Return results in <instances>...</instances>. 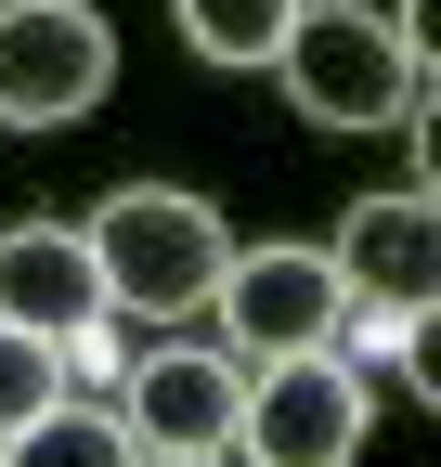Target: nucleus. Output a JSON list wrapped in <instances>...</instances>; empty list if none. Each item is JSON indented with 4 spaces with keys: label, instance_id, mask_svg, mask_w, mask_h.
Returning a JSON list of instances; mask_svg holds the SVG:
<instances>
[{
    "label": "nucleus",
    "instance_id": "1",
    "mask_svg": "<svg viewBox=\"0 0 441 467\" xmlns=\"http://www.w3.org/2000/svg\"><path fill=\"white\" fill-rule=\"evenodd\" d=\"M272 78L312 130H403L428 104V39H403V14H364V0H299Z\"/></svg>",
    "mask_w": 441,
    "mask_h": 467
},
{
    "label": "nucleus",
    "instance_id": "2",
    "mask_svg": "<svg viewBox=\"0 0 441 467\" xmlns=\"http://www.w3.org/2000/svg\"><path fill=\"white\" fill-rule=\"evenodd\" d=\"M91 273H104V312H143V325H182L208 312L220 260H234V234H220L208 195H169V182H118L91 221Z\"/></svg>",
    "mask_w": 441,
    "mask_h": 467
},
{
    "label": "nucleus",
    "instance_id": "3",
    "mask_svg": "<svg viewBox=\"0 0 441 467\" xmlns=\"http://www.w3.org/2000/svg\"><path fill=\"white\" fill-rule=\"evenodd\" d=\"M364 364L351 350H286V364H247L234 389V454L247 467H351L364 454Z\"/></svg>",
    "mask_w": 441,
    "mask_h": 467
},
{
    "label": "nucleus",
    "instance_id": "4",
    "mask_svg": "<svg viewBox=\"0 0 441 467\" xmlns=\"http://www.w3.org/2000/svg\"><path fill=\"white\" fill-rule=\"evenodd\" d=\"M118 78V26L91 0H0V130H66Z\"/></svg>",
    "mask_w": 441,
    "mask_h": 467
},
{
    "label": "nucleus",
    "instance_id": "5",
    "mask_svg": "<svg viewBox=\"0 0 441 467\" xmlns=\"http://www.w3.org/2000/svg\"><path fill=\"white\" fill-rule=\"evenodd\" d=\"M208 312L234 325V364H286V350H338L351 337V285H338L324 247H234Z\"/></svg>",
    "mask_w": 441,
    "mask_h": 467
},
{
    "label": "nucleus",
    "instance_id": "6",
    "mask_svg": "<svg viewBox=\"0 0 441 467\" xmlns=\"http://www.w3.org/2000/svg\"><path fill=\"white\" fill-rule=\"evenodd\" d=\"M338 285H351V312H428L441 299V195L403 182V195H364L338 221Z\"/></svg>",
    "mask_w": 441,
    "mask_h": 467
},
{
    "label": "nucleus",
    "instance_id": "7",
    "mask_svg": "<svg viewBox=\"0 0 441 467\" xmlns=\"http://www.w3.org/2000/svg\"><path fill=\"white\" fill-rule=\"evenodd\" d=\"M234 350H156V364H130L118 389V429L130 454H234Z\"/></svg>",
    "mask_w": 441,
    "mask_h": 467
},
{
    "label": "nucleus",
    "instance_id": "8",
    "mask_svg": "<svg viewBox=\"0 0 441 467\" xmlns=\"http://www.w3.org/2000/svg\"><path fill=\"white\" fill-rule=\"evenodd\" d=\"M0 325H39L66 350L104 325V273H91V234L78 221H14L0 234Z\"/></svg>",
    "mask_w": 441,
    "mask_h": 467
},
{
    "label": "nucleus",
    "instance_id": "9",
    "mask_svg": "<svg viewBox=\"0 0 441 467\" xmlns=\"http://www.w3.org/2000/svg\"><path fill=\"white\" fill-rule=\"evenodd\" d=\"M0 467H143V454H130V429L104 402H52V416H26L0 441Z\"/></svg>",
    "mask_w": 441,
    "mask_h": 467
},
{
    "label": "nucleus",
    "instance_id": "10",
    "mask_svg": "<svg viewBox=\"0 0 441 467\" xmlns=\"http://www.w3.org/2000/svg\"><path fill=\"white\" fill-rule=\"evenodd\" d=\"M169 14H182V39L208 66H272V39H286L299 0H169Z\"/></svg>",
    "mask_w": 441,
    "mask_h": 467
},
{
    "label": "nucleus",
    "instance_id": "11",
    "mask_svg": "<svg viewBox=\"0 0 441 467\" xmlns=\"http://www.w3.org/2000/svg\"><path fill=\"white\" fill-rule=\"evenodd\" d=\"M52 402H66V337L0 325V441H14L26 416H52Z\"/></svg>",
    "mask_w": 441,
    "mask_h": 467
},
{
    "label": "nucleus",
    "instance_id": "12",
    "mask_svg": "<svg viewBox=\"0 0 441 467\" xmlns=\"http://www.w3.org/2000/svg\"><path fill=\"white\" fill-rule=\"evenodd\" d=\"M143 467H234V454H143Z\"/></svg>",
    "mask_w": 441,
    "mask_h": 467
}]
</instances>
